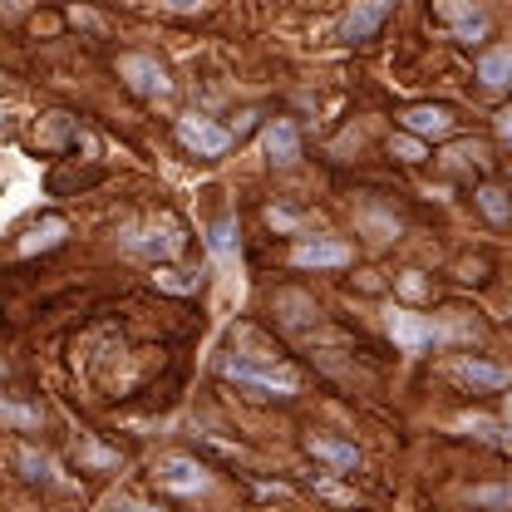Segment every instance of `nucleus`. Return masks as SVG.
Masks as SVG:
<instances>
[{
  "label": "nucleus",
  "instance_id": "f257e3e1",
  "mask_svg": "<svg viewBox=\"0 0 512 512\" xmlns=\"http://www.w3.org/2000/svg\"><path fill=\"white\" fill-rule=\"evenodd\" d=\"M183 247H188V237H183L178 222H143V227H128L124 232V252H133V256L173 261V256H183Z\"/></svg>",
  "mask_w": 512,
  "mask_h": 512
},
{
  "label": "nucleus",
  "instance_id": "f03ea898",
  "mask_svg": "<svg viewBox=\"0 0 512 512\" xmlns=\"http://www.w3.org/2000/svg\"><path fill=\"white\" fill-rule=\"evenodd\" d=\"M222 375L237 384H247V389H261V394H276V399H286V394H296L301 389V375L296 370H286V365H252V360H227L222 365Z\"/></svg>",
  "mask_w": 512,
  "mask_h": 512
},
{
  "label": "nucleus",
  "instance_id": "7ed1b4c3",
  "mask_svg": "<svg viewBox=\"0 0 512 512\" xmlns=\"http://www.w3.org/2000/svg\"><path fill=\"white\" fill-rule=\"evenodd\" d=\"M178 143L197 158H222L232 148V133L222 124H212V119H202V114H183L178 119Z\"/></svg>",
  "mask_w": 512,
  "mask_h": 512
},
{
  "label": "nucleus",
  "instance_id": "20e7f679",
  "mask_svg": "<svg viewBox=\"0 0 512 512\" xmlns=\"http://www.w3.org/2000/svg\"><path fill=\"white\" fill-rule=\"evenodd\" d=\"M384 330L394 335V345L399 350H409V355H424L434 340H444V330L439 325H429L424 316H414V311H389L384 316Z\"/></svg>",
  "mask_w": 512,
  "mask_h": 512
},
{
  "label": "nucleus",
  "instance_id": "39448f33",
  "mask_svg": "<svg viewBox=\"0 0 512 512\" xmlns=\"http://www.w3.org/2000/svg\"><path fill=\"white\" fill-rule=\"evenodd\" d=\"M158 483H163L168 493H183V498H192V493H207V488H212V473H207L197 458L168 453V458L158 463Z\"/></svg>",
  "mask_w": 512,
  "mask_h": 512
},
{
  "label": "nucleus",
  "instance_id": "423d86ee",
  "mask_svg": "<svg viewBox=\"0 0 512 512\" xmlns=\"http://www.w3.org/2000/svg\"><path fill=\"white\" fill-rule=\"evenodd\" d=\"M119 74L128 79V89L143 94V99H163V94L173 89L168 69L153 60V55H124V60H119Z\"/></svg>",
  "mask_w": 512,
  "mask_h": 512
},
{
  "label": "nucleus",
  "instance_id": "0eeeda50",
  "mask_svg": "<svg viewBox=\"0 0 512 512\" xmlns=\"http://www.w3.org/2000/svg\"><path fill=\"white\" fill-rule=\"evenodd\" d=\"M291 266L301 271H320V266H350V247L335 237H301L291 247Z\"/></svg>",
  "mask_w": 512,
  "mask_h": 512
},
{
  "label": "nucleus",
  "instance_id": "6e6552de",
  "mask_svg": "<svg viewBox=\"0 0 512 512\" xmlns=\"http://www.w3.org/2000/svg\"><path fill=\"white\" fill-rule=\"evenodd\" d=\"M434 10L453 25V40H468V45H473V40L488 35V15H483L473 0H434Z\"/></svg>",
  "mask_w": 512,
  "mask_h": 512
},
{
  "label": "nucleus",
  "instance_id": "1a4fd4ad",
  "mask_svg": "<svg viewBox=\"0 0 512 512\" xmlns=\"http://www.w3.org/2000/svg\"><path fill=\"white\" fill-rule=\"evenodd\" d=\"M389 10H394V0H355L345 10V20H340V40H370Z\"/></svg>",
  "mask_w": 512,
  "mask_h": 512
},
{
  "label": "nucleus",
  "instance_id": "9d476101",
  "mask_svg": "<svg viewBox=\"0 0 512 512\" xmlns=\"http://www.w3.org/2000/svg\"><path fill=\"white\" fill-rule=\"evenodd\" d=\"M448 375L463 380V384H473V389H508L512 384V370L508 365H493V360H453Z\"/></svg>",
  "mask_w": 512,
  "mask_h": 512
},
{
  "label": "nucleus",
  "instance_id": "9b49d317",
  "mask_svg": "<svg viewBox=\"0 0 512 512\" xmlns=\"http://www.w3.org/2000/svg\"><path fill=\"white\" fill-rule=\"evenodd\" d=\"M399 124L409 128L414 138H448L453 133V114L439 109V104H414V109L399 114Z\"/></svg>",
  "mask_w": 512,
  "mask_h": 512
},
{
  "label": "nucleus",
  "instance_id": "f8f14e48",
  "mask_svg": "<svg viewBox=\"0 0 512 512\" xmlns=\"http://www.w3.org/2000/svg\"><path fill=\"white\" fill-rule=\"evenodd\" d=\"M266 153H271V163H281V168L301 158V133H296L291 119H276V124L266 128Z\"/></svg>",
  "mask_w": 512,
  "mask_h": 512
},
{
  "label": "nucleus",
  "instance_id": "ddd939ff",
  "mask_svg": "<svg viewBox=\"0 0 512 512\" xmlns=\"http://www.w3.org/2000/svg\"><path fill=\"white\" fill-rule=\"evenodd\" d=\"M306 448L316 453L320 463L340 468V473H350V468L360 463V453H355V444H340V439H325V434H311V439H306Z\"/></svg>",
  "mask_w": 512,
  "mask_h": 512
},
{
  "label": "nucleus",
  "instance_id": "4468645a",
  "mask_svg": "<svg viewBox=\"0 0 512 512\" xmlns=\"http://www.w3.org/2000/svg\"><path fill=\"white\" fill-rule=\"evenodd\" d=\"M478 79H483L488 89H503V84H512V45L488 50V55L478 60Z\"/></svg>",
  "mask_w": 512,
  "mask_h": 512
},
{
  "label": "nucleus",
  "instance_id": "2eb2a0df",
  "mask_svg": "<svg viewBox=\"0 0 512 512\" xmlns=\"http://www.w3.org/2000/svg\"><path fill=\"white\" fill-rule=\"evenodd\" d=\"M64 237H69V227H64L60 217H50V222H40V227H30V237H25V242H20V256L50 252V247H60Z\"/></svg>",
  "mask_w": 512,
  "mask_h": 512
},
{
  "label": "nucleus",
  "instance_id": "dca6fc26",
  "mask_svg": "<svg viewBox=\"0 0 512 512\" xmlns=\"http://www.w3.org/2000/svg\"><path fill=\"white\" fill-rule=\"evenodd\" d=\"M207 247H212V256H217V261H232V256H237V222H232V217H222V222L212 227Z\"/></svg>",
  "mask_w": 512,
  "mask_h": 512
},
{
  "label": "nucleus",
  "instance_id": "f3484780",
  "mask_svg": "<svg viewBox=\"0 0 512 512\" xmlns=\"http://www.w3.org/2000/svg\"><path fill=\"white\" fill-rule=\"evenodd\" d=\"M389 153H394V158H404V163H419V158H424V138L399 133V138H389Z\"/></svg>",
  "mask_w": 512,
  "mask_h": 512
},
{
  "label": "nucleus",
  "instance_id": "a211bd4d",
  "mask_svg": "<svg viewBox=\"0 0 512 512\" xmlns=\"http://www.w3.org/2000/svg\"><path fill=\"white\" fill-rule=\"evenodd\" d=\"M478 207H483L493 222H508V197L498 188H478Z\"/></svg>",
  "mask_w": 512,
  "mask_h": 512
},
{
  "label": "nucleus",
  "instance_id": "6ab92c4d",
  "mask_svg": "<svg viewBox=\"0 0 512 512\" xmlns=\"http://www.w3.org/2000/svg\"><path fill=\"white\" fill-rule=\"evenodd\" d=\"M360 222H365V227L375 232V242H389V237L399 232V222H394V217H380V212H370V207L360 212Z\"/></svg>",
  "mask_w": 512,
  "mask_h": 512
},
{
  "label": "nucleus",
  "instance_id": "aec40b11",
  "mask_svg": "<svg viewBox=\"0 0 512 512\" xmlns=\"http://www.w3.org/2000/svg\"><path fill=\"white\" fill-rule=\"evenodd\" d=\"M478 508H512V488H473Z\"/></svg>",
  "mask_w": 512,
  "mask_h": 512
},
{
  "label": "nucleus",
  "instance_id": "412c9836",
  "mask_svg": "<svg viewBox=\"0 0 512 512\" xmlns=\"http://www.w3.org/2000/svg\"><path fill=\"white\" fill-rule=\"evenodd\" d=\"M0 419H10V424H20V429H35V424H40V409H20V404H5V399H0Z\"/></svg>",
  "mask_w": 512,
  "mask_h": 512
},
{
  "label": "nucleus",
  "instance_id": "4be33fe9",
  "mask_svg": "<svg viewBox=\"0 0 512 512\" xmlns=\"http://www.w3.org/2000/svg\"><path fill=\"white\" fill-rule=\"evenodd\" d=\"M84 463L89 468H119V453L114 448H99V444H84Z\"/></svg>",
  "mask_w": 512,
  "mask_h": 512
},
{
  "label": "nucleus",
  "instance_id": "5701e85b",
  "mask_svg": "<svg viewBox=\"0 0 512 512\" xmlns=\"http://www.w3.org/2000/svg\"><path fill=\"white\" fill-rule=\"evenodd\" d=\"M20 468H25V478H50V458H40L35 448L20 453Z\"/></svg>",
  "mask_w": 512,
  "mask_h": 512
},
{
  "label": "nucleus",
  "instance_id": "b1692460",
  "mask_svg": "<svg viewBox=\"0 0 512 512\" xmlns=\"http://www.w3.org/2000/svg\"><path fill=\"white\" fill-rule=\"evenodd\" d=\"M316 493L320 498H330V503H355V493H350V488H340V483H330V478L316 483Z\"/></svg>",
  "mask_w": 512,
  "mask_h": 512
},
{
  "label": "nucleus",
  "instance_id": "393cba45",
  "mask_svg": "<svg viewBox=\"0 0 512 512\" xmlns=\"http://www.w3.org/2000/svg\"><path fill=\"white\" fill-rule=\"evenodd\" d=\"M498 138H503V143H512V109H503V114H498Z\"/></svg>",
  "mask_w": 512,
  "mask_h": 512
},
{
  "label": "nucleus",
  "instance_id": "a878e982",
  "mask_svg": "<svg viewBox=\"0 0 512 512\" xmlns=\"http://www.w3.org/2000/svg\"><path fill=\"white\" fill-rule=\"evenodd\" d=\"M404 296H424V281H419V276H414V271H409V276H404Z\"/></svg>",
  "mask_w": 512,
  "mask_h": 512
},
{
  "label": "nucleus",
  "instance_id": "bb28decb",
  "mask_svg": "<svg viewBox=\"0 0 512 512\" xmlns=\"http://www.w3.org/2000/svg\"><path fill=\"white\" fill-rule=\"evenodd\" d=\"M163 5H168V10H197L202 0H163Z\"/></svg>",
  "mask_w": 512,
  "mask_h": 512
},
{
  "label": "nucleus",
  "instance_id": "cd10ccee",
  "mask_svg": "<svg viewBox=\"0 0 512 512\" xmlns=\"http://www.w3.org/2000/svg\"><path fill=\"white\" fill-rule=\"evenodd\" d=\"M128 512H158V508H128Z\"/></svg>",
  "mask_w": 512,
  "mask_h": 512
},
{
  "label": "nucleus",
  "instance_id": "c85d7f7f",
  "mask_svg": "<svg viewBox=\"0 0 512 512\" xmlns=\"http://www.w3.org/2000/svg\"><path fill=\"white\" fill-rule=\"evenodd\" d=\"M508 414H512V394H508Z\"/></svg>",
  "mask_w": 512,
  "mask_h": 512
},
{
  "label": "nucleus",
  "instance_id": "c756f323",
  "mask_svg": "<svg viewBox=\"0 0 512 512\" xmlns=\"http://www.w3.org/2000/svg\"><path fill=\"white\" fill-rule=\"evenodd\" d=\"M493 512H512V508H493Z\"/></svg>",
  "mask_w": 512,
  "mask_h": 512
}]
</instances>
